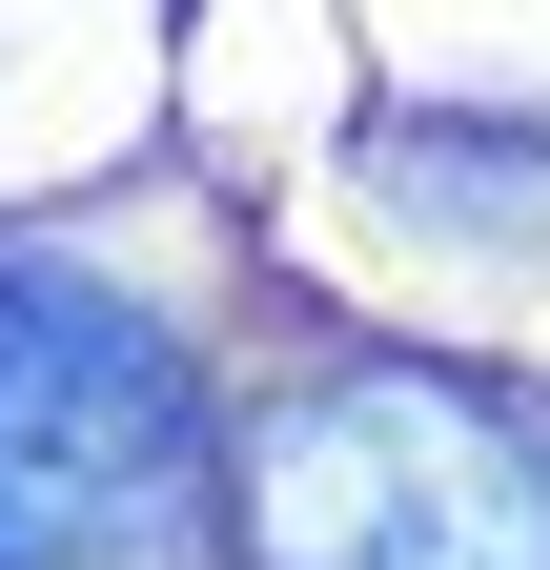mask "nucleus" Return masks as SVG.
Wrapping results in <instances>:
<instances>
[{
  "label": "nucleus",
  "instance_id": "f257e3e1",
  "mask_svg": "<svg viewBox=\"0 0 550 570\" xmlns=\"http://www.w3.org/2000/svg\"><path fill=\"white\" fill-rule=\"evenodd\" d=\"M225 489L184 326L82 245H0V570H164Z\"/></svg>",
  "mask_w": 550,
  "mask_h": 570
},
{
  "label": "nucleus",
  "instance_id": "f03ea898",
  "mask_svg": "<svg viewBox=\"0 0 550 570\" xmlns=\"http://www.w3.org/2000/svg\"><path fill=\"white\" fill-rule=\"evenodd\" d=\"M245 570H550V428L469 367H326L225 469Z\"/></svg>",
  "mask_w": 550,
  "mask_h": 570
}]
</instances>
